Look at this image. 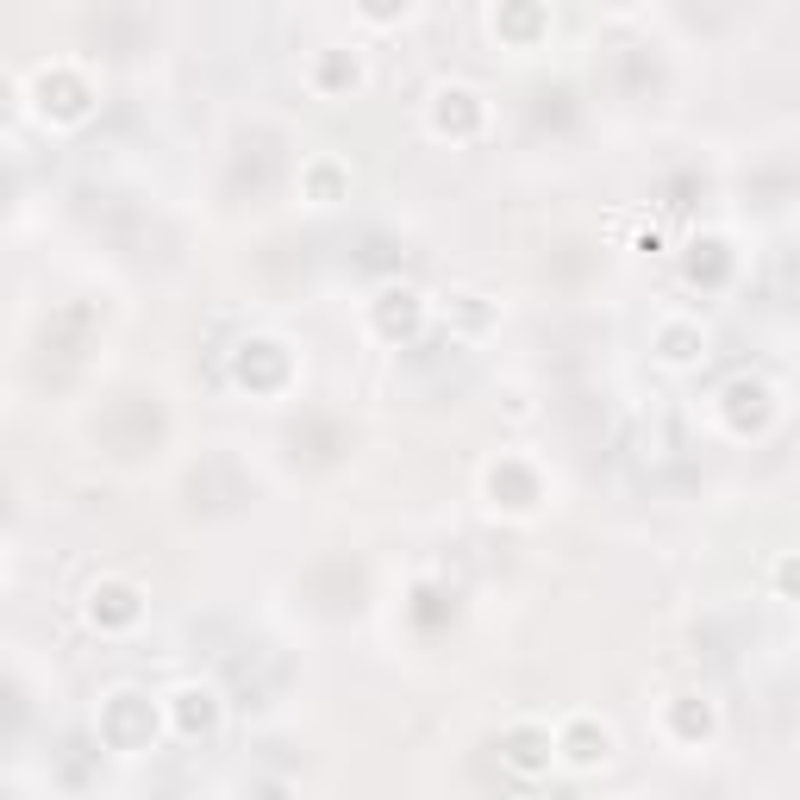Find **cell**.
I'll return each instance as SVG.
<instances>
[{
	"instance_id": "obj_1",
	"label": "cell",
	"mask_w": 800,
	"mask_h": 800,
	"mask_svg": "<svg viewBox=\"0 0 800 800\" xmlns=\"http://www.w3.org/2000/svg\"><path fill=\"white\" fill-rule=\"evenodd\" d=\"M450 119H482V107H475L469 88H438V100H431V125L450 132Z\"/></svg>"
},
{
	"instance_id": "obj_3",
	"label": "cell",
	"mask_w": 800,
	"mask_h": 800,
	"mask_svg": "<svg viewBox=\"0 0 800 800\" xmlns=\"http://www.w3.org/2000/svg\"><path fill=\"white\" fill-rule=\"evenodd\" d=\"M776 582L788 588V594H800V557H788V563L776 569Z\"/></svg>"
},
{
	"instance_id": "obj_2",
	"label": "cell",
	"mask_w": 800,
	"mask_h": 800,
	"mask_svg": "<svg viewBox=\"0 0 800 800\" xmlns=\"http://www.w3.org/2000/svg\"><path fill=\"white\" fill-rule=\"evenodd\" d=\"M606 757V732L601 738H594V732H576V738H569V763H576V769H588V763H601Z\"/></svg>"
}]
</instances>
